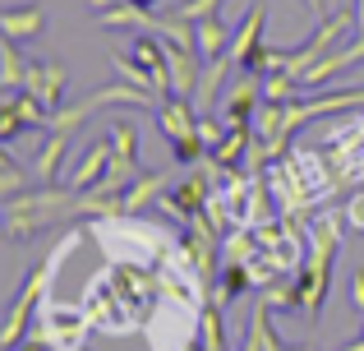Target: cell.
<instances>
[{
  "mask_svg": "<svg viewBox=\"0 0 364 351\" xmlns=\"http://www.w3.org/2000/svg\"><path fill=\"white\" fill-rule=\"evenodd\" d=\"M249 287H254L249 263H226V268L217 273V282H213V300H217V305H231V300H240Z\"/></svg>",
  "mask_w": 364,
  "mask_h": 351,
  "instance_id": "ac0fdd59",
  "label": "cell"
},
{
  "mask_svg": "<svg viewBox=\"0 0 364 351\" xmlns=\"http://www.w3.org/2000/svg\"><path fill=\"white\" fill-rule=\"evenodd\" d=\"M166 70H171V93L166 98H198V79H203V70H198V51H180V46H166Z\"/></svg>",
  "mask_w": 364,
  "mask_h": 351,
  "instance_id": "30bf717a",
  "label": "cell"
},
{
  "mask_svg": "<svg viewBox=\"0 0 364 351\" xmlns=\"http://www.w3.org/2000/svg\"><path fill=\"white\" fill-rule=\"evenodd\" d=\"M46 33V9L42 5H14V9H0V37L9 42H37Z\"/></svg>",
  "mask_w": 364,
  "mask_h": 351,
  "instance_id": "ba28073f",
  "label": "cell"
},
{
  "mask_svg": "<svg viewBox=\"0 0 364 351\" xmlns=\"http://www.w3.org/2000/svg\"><path fill=\"white\" fill-rule=\"evenodd\" d=\"M107 167H111V139H97V144H88V148H83V157L74 162L70 189H97L102 176H107Z\"/></svg>",
  "mask_w": 364,
  "mask_h": 351,
  "instance_id": "8fae6325",
  "label": "cell"
},
{
  "mask_svg": "<svg viewBox=\"0 0 364 351\" xmlns=\"http://www.w3.org/2000/svg\"><path fill=\"white\" fill-rule=\"evenodd\" d=\"M37 296H42V263L23 278L18 296L9 300L5 319H0V351H18V342L28 337V324H33V315H37Z\"/></svg>",
  "mask_w": 364,
  "mask_h": 351,
  "instance_id": "7a4b0ae2",
  "label": "cell"
},
{
  "mask_svg": "<svg viewBox=\"0 0 364 351\" xmlns=\"http://www.w3.org/2000/svg\"><path fill=\"white\" fill-rule=\"evenodd\" d=\"M360 61H364V33H360V37H355V42H350V46H341V51L323 56V61H318V65H314V70H309V74H304V79H300V88H304V93L323 88V83H332V79H337V74H346L350 65H360Z\"/></svg>",
  "mask_w": 364,
  "mask_h": 351,
  "instance_id": "52a82bcc",
  "label": "cell"
},
{
  "mask_svg": "<svg viewBox=\"0 0 364 351\" xmlns=\"http://www.w3.org/2000/svg\"><path fill=\"white\" fill-rule=\"evenodd\" d=\"M231 56H217V61H208V70H203V79H198V98H194V107L203 111V116H213V107H217V93H222V83H226V70H231Z\"/></svg>",
  "mask_w": 364,
  "mask_h": 351,
  "instance_id": "e0dca14e",
  "label": "cell"
},
{
  "mask_svg": "<svg viewBox=\"0 0 364 351\" xmlns=\"http://www.w3.org/2000/svg\"><path fill=\"white\" fill-rule=\"evenodd\" d=\"M300 5H309V9H314V14H318V19L328 14V5H323V0H300Z\"/></svg>",
  "mask_w": 364,
  "mask_h": 351,
  "instance_id": "d6a6232c",
  "label": "cell"
},
{
  "mask_svg": "<svg viewBox=\"0 0 364 351\" xmlns=\"http://www.w3.org/2000/svg\"><path fill=\"white\" fill-rule=\"evenodd\" d=\"M23 189H28V176L18 172V167L0 172V204H5V199H14V194H23Z\"/></svg>",
  "mask_w": 364,
  "mask_h": 351,
  "instance_id": "484cf974",
  "label": "cell"
},
{
  "mask_svg": "<svg viewBox=\"0 0 364 351\" xmlns=\"http://www.w3.org/2000/svg\"><path fill=\"white\" fill-rule=\"evenodd\" d=\"M341 217H337V208H328V213L318 217V226L309 231V250H304V263H300V273H295L300 296H304V324H318L323 300H328L332 268H337V254H341Z\"/></svg>",
  "mask_w": 364,
  "mask_h": 351,
  "instance_id": "6da1fadb",
  "label": "cell"
},
{
  "mask_svg": "<svg viewBox=\"0 0 364 351\" xmlns=\"http://www.w3.org/2000/svg\"><path fill=\"white\" fill-rule=\"evenodd\" d=\"M166 185H171L166 172H143L120 194V208H124V213H139V208H148V204H161V199H166Z\"/></svg>",
  "mask_w": 364,
  "mask_h": 351,
  "instance_id": "5bb4252c",
  "label": "cell"
},
{
  "mask_svg": "<svg viewBox=\"0 0 364 351\" xmlns=\"http://www.w3.org/2000/svg\"><path fill=\"white\" fill-rule=\"evenodd\" d=\"M18 351H51V342L37 333V337H23V342H18Z\"/></svg>",
  "mask_w": 364,
  "mask_h": 351,
  "instance_id": "f546056e",
  "label": "cell"
},
{
  "mask_svg": "<svg viewBox=\"0 0 364 351\" xmlns=\"http://www.w3.org/2000/svg\"><path fill=\"white\" fill-rule=\"evenodd\" d=\"M346 222L355 226V231H364V189H360V194L346 204Z\"/></svg>",
  "mask_w": 364,
  "mask_h": 351,
  "instance_id": "83f0119b",
  "label": "cell"
},
{
  "mask_svg": "<svg viewBox=\"0 0 364 351\" xmlns=\"http://www.w3.org/2000/svg\"><path fill=\"white\" fill-rule=\"evenodd\" d=\"M217 9H222V0H180V5H171V14L185 19V23H198V19L217 14Z\"/></svg>",
  "mask_w": 364,
  "mask_h": 351,
  "instance_id": "d4e9b609",
  "label": "cell"
},
{
  "mask_svg": "<svg viewBox=\"0 0 364 351\" xmlns=\"http://www.w3.org/2000/svg\"><path fill=\"white\" fill-rule=\"evenodd\" d=\"M286 351H314V347H309V342H300V347H286Z\"/></svg>",
  "mask_w": 364,
  "mask_h": 351,
  "instance_id": "d590c367",
  "label": "cell"
},
{
  "mask_svg": "<svg viewBox=\"0 0 364 351\" xmlns=\"http://www.w3.org/2000/svg\"><path fill=\"white\" fill-rule=\"evenodd\" d=\"M23 74H28V61H23V51H18V42L0 37V83H5V88H23Z\"/></svg>",
  "mask_w": 364,
  "mask_h": 351,
  "instance_id": "603a6c76",
  "label": "cell"
},
{
  "mask_svg": "<svg viewBox=\"0 0 364 351\" xmlns=\"http://www.w3.org/2000/svg\"><path fill=\"white\" fill-rule=\"evenodd\" d=\"M258 102H263V93H258V83L249 79V83H240V88L226 98V107H222V120L226 125H249V116L258 111Z\"/></svg>",
  "mask_w": 364,
  "mask_h": 351,
  "instance_id": "ffe728a7",
  "label": "cell"
},
{
  "mask_svg": "<svg viewBox=\"0 0 364 351\" xmlns=\"http://www.w3.org/2000/svg\"><path fill=\"white\" fill-rule=\"evenodd\" d=\"M139 28L157 33L166 46H180V51H198V33H194V23L176 19L171 9H166V14H143V23H139Z\"/></svg>",
  "mask_w": 364,
  "mask_h": 351,
  "instance_id": "4fadbf2b",
  "label": "cell"
},
{
  "mask_svg": "<svg viewBox=\"0 0 364 351\" xmlns=\"http://www.w3.org/2000/svg\"><path fill=\"white\" fill-rule=\"evenodd\" d=\"M65 83H70V74H65L60 61H51V56H42V61H28L23 88L33 93V98L42 102L46 111H60V107H65Z\"/></svg>",
  "mask_w": 364,
  "mask_h": 351,
  "instance_id": "277c9868",
  "label": "cell"
},
{
  "mask_svg": "<svg viewBox=\"0 0 364 351\" xmlns=\"http://www.w3.org/2000/svg\"><path fill=\"white\" fill-rule=\"evenodd\" d=\"M111 65H116V79H120V83H129V88H143V93H152V98H161L157 83H152V74L143 70V65L134 61L129 51H116V56H111Z\"/></svg>",
  "mask_w": 364,
  "mask_h": 351,
  "instance_id": "7402d4cb",
  "label": "cell"
},
{
  "mask_svg": "<svg viewBox=\"0 0 364 351\" xmlns=\"http://www.w3.org/2000/svg\"><path fill=\"white\" fill-rule=\"evenodd\" d=\"M134 5H139V9H152V5H157V0H134Z\"/></svg>",
  "mask_w": 364,
  "mask_h": 351,
  "instance_id": "e575fe53",
  "label": "cell"
},
{
  "mask_svg": "<svg viewBox=\"0 0 364 351\" xmlns=\"http://www.w3.org/2000/svg\"><path fill=\"white\" fill-rule=\"evenodd\" d=\"M341 351H364V333L355 337V342H346V347H341Z\"/></svg>",
  "mask_w": 364,
  "mask_h": 351,
  "instance_id": "836d02e7",
  "label": "cell"
},
{
  "mask_svg": "<svg viewBox=\"0 0 364 351\" xmlns=\"http://www.w3.org/2000/svg\"><path fill=\"white\" fill-rule=\"evenodd\" d=\"M198 139L208 144V153H213L217 144L226 139V130H222V120H213V116H198Z\"/></svg>",
  "mask_w": 364,
  "mask_h": 351,
  "instance_id": "4316f807",
  "label": "cell"
},
{
  "mask_svg": "<svg viewBox=\"0 0 364 351\" xmlns=\"http://www.w3.org/2000/svg\"><path fill=\"white\" fill-rule=\"evenodd\" d=\"M65 153H70V130H51V135H46V144H37V157H33L37 185H55Z\"/></svg>",
  "mask_w": 364,
  "mask_h": 351,
  "instance_id": "7c38bea8",
  "label": "cell"
},
{
  "mask_svg": "<svg viewBox=\"0 0 364 351\" xmlns=\"http://www.w3.org/2000/svg\"><path fill=\"white\" fill-rule=\"evenodd\" d=\"M364 33V0H355V37Z\"/></svg>",
  "mask_w": 364,
  "mask_h": 351,
  "instance_id": "1f68e13d",
  "label": "cell"
},
{
  "mask_svg": "<svg viewBox=\"0 0 364 351\" xmlns=\"http://www.w3.org/2000/svg\"><path fill=\"white\" fill-rule=\"evenodd\" d=\"M198 347L203 351H231V342H226V305H217V300H208V310H203Z\"/></svg>",
  "mask_w": 364,
  "mask_h": 351,
  "instance_id": "44dd1931",
  "label": "cell"
},
{
  "mask_svg": "<svg viewBox=\"0 0 364 351\" xmlns=\"http://www.w3.org/2000/svg\"><path fill=\"white\" fill-rule=\"evenodd\" d=\"M194 102L189 98H161L157 102V130L171 139V144H180V139H194L198 135V116H194Z\"/></svg>",
  "mask_w": 364,
  "mask_h": 351,
  "instance_id": "5b68a950",
  "label": "cell"
},
{
  "mask_svg": "<svg viewBox=\"0 0 364 351\" xmlns=\"http://www.w3.org/2000/svg\"><path fill=\"white\" fill-rule=\"evenodd\" d=\"M42 125H51V111H46L28 88H9V98L0 102V144L28 135V130H42Z\"/></svg>",
  "mask_w": 364,
  "mask_h": 351,
  "instance_id": "3957f363",
  "label": "cell"
},
{
  "mask_svg": "<svg viewBox=\"0 0 364 351\" xmlns=\"http://www.w3.org/2000/svg\"><path fill=\"white\" fill-rule=\"evenodd\" d=\"M323 5H328V9H332V0H323Z\"/></svg>",
  "mask_w": 364,
  "mask_h": 351,
  "instance_id": "f35d334b",
  "label": "cell"
},
{
  "mask_svg": "<svg viewBox=\"0 0 364 351\" xmlns=\"http://www.w3.org/2000/svg\"><path fill=\"white\" fill-rule=\"evenodd\" d=\"M143 14L148 9H139L134 0H107V5H97V19L107 28H124V23H143Z\"/></svg>",
  "mask_w": 364,
  "mask_h": 351,
  "instance_id": "cb8c5ba5",
  "label": "cell"
},
{
  "mask_svg": "<svg viewBox=\"0 0 364 351\" xmlns=\"http://www.w3.org/2000/svg\"><path fill=\"white\" fill-rule=\"evenodd\" d=\"M194 33H198V56H203V61H217V56H222L226 46H231V37H235L231 28H226V19H222V14L198 19Z\"/></svg>",
  "mask_w": 364,
  "mask_h": 351,
  "instance_id": "2e32d148",
  "label": "cell"
},
{
  "mask_svg": "<svg viewBox=\"0 0 364 351\" xmlns=\"http://www.w3.org/2000/svg\"><path fill=\"white\" fill-rule=\"evenodd\" d=\"M185 351H203V347H198V342H194V347H185Z\"/></svg>",
  "mask_w": 364,
  "mask_h": 351,
  "instance_id": "8d00e7d4",
  "label": "cell"
},
{
  "mask_svg": "<svg viewBox=\"0 0 364 351\" xmlns=\"http://www.w3.org/2000/svg\"><path fill=\"white\" fill-rule=\"evenodd\" d=\"M240 351H286L282 337L272 333V310L258 300V310L249 315V333H245V347Z\"/></svg>",
  "mask_w": 364,
  "mask_h": 351,
  "instance_id": "d6986e66",
  "label": "cell"
},
{
  "mask_svg": "<svg viewBox=\"0 0 364 351\" xmlns=\"http://www.w3.org/2000/svg\"><path fill=\"white\" fill-rule=\"evenodd\" d=\"M129 56L143 65V70L152 74V83H157V93L166 98L171 93V70H166V42H161L157 33H148V28H139V37H134Z\"/></svg>",
  "mask_w": 364,
  "mask_h": 351,
  "instance_id": "8992f818",
  "label": "cell"
},
{
  "mask_svg": "<svg viewBox=\"0 0 364 351\" xmlns=\"http://www.w3.org/2000/svg\"><path fill=\"white\" fill-rule=\"evenodd\" d=\"M97 5H107V0H92V9H97Z\"/></svg>",
  "mask_w": 364,
  "mask_h": 351,
  "instance_id": "74e56055",
  "label": "cell"
},
{
  "mask_svg": "<svg viewBox=\"0 0 364 351\" xmlns=\"http://www.w3.org/2000/svg\"><path fill=\"white\" fill-rule=\"evenodd\" d=\"M350 300H355V310H360V319H364V268L350 273Z\"/></svg>",
  "mask_w": 364,
  "mask_h": 351,
  "instance_id": "f1b7e54d",
  "label": "cell"
},
{
  "mask_svg": "<svg viewBox=\"0 0 364 351\" xmlns=\"http://www.w3.org/2000/svg\"><path fill=\"white\" fill-rule=\"evenodd\" d=\"M249 148H254V125H226V139L208 157H213L217 167H245Z\"/></svg>",
  "mask_w": 364,
  "mask_h": 351,
  "instance_id": "9a60e30c",
  "label": "cell"
},
{
  "mask_svg": "<svg viewBox=\"0 0 364 351\" xmlns=\"http://www.w3.org/2000/svg\"><path fill=\"white\" fill-rule=\"evenodd\" d=\"M263 23H267V5L263 0H254V5L245 9V19H240V28H235V37H231V46H226V56H231L235 65H245L249 56L263 46Z\"/></svg>",
  "mask_w": 364,
  "mask_h": 351,
  "instance_id": "9c48e42d",
  "label": "cell"
},
{
  "mask_svg": "<svg viewBox=\"0 0 364 351\" xmlns=\"http://www.w3.org/2000/svg\"><path fill=\"white\" fill-rule=\"evenodd\" d=\"M9 167H18V162H14V157H9V148L0 144V172H9Z\"/></svg>",
  "mask_w": 364,
  "mask_h": 351,
  "instance_id": "4dcf8cb0",
  "label": "cell"
}]
</instances>
